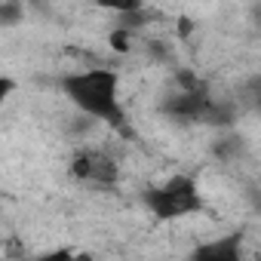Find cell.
<instances>
[{"instance_id":"cell-7","label":"cell","mask_w":261,"mask_h":261,"mask_svg":"<svg viewBox=\"0 0 261 261\" xmlns=\"http://www.w3.org/2000/svg\"><path fill=\"white\" fill-rule=\"evenodd\" d=\"M13 92H16V80H13V77H0V108L10 101Z\"/></svg>"},{"instance_id":"cell-2","label":"cell","mask_w":261,"mask_h":261,"mask_svg":"<svg viewBox=\"0 0 261 261\" xmlns=\"http://www.w3.org/2000/svg\"><path fill=\"white\" fill-rule=\"evenodd\" d=\"M145 206L151 209L154 218L160 221H175V218H188L197 215L203 209V194L197 188L194 178L188 175H172L163 185H154L145 191Z\"/></svg>"},{"instance_id":"cell-5","label":"cell","mask_w":261,"mask_h":261,"mask_svg":"<svg viewBox=\"0 0 261 261\" xmlns=\"http://www.w3.org/2000/svg\"><path fill=\"white\" fill-rule=\"evenodd\" d=\"M22 16H25V10L19 4H4L0 7V25H16V22H22Z\"/></svg>"},{"instance_id":"cell-4","label":"cell","mask_w":261,"mask_h":261,"mask_svg":"<svg viewBox=\"0 0 261 261\" xmlns=\"http://www.w3.org/2000/svg\"><path fill=\"white\" fill-rule=\"evenodd\" d=\"M191 261H243V240L237 233L209 240L191 252Z\"/></svg>"},{"instance_id":"cell-6","label":"cell","mask_w":261,"mask_h":261,"mask_svg":"<svg viewBox=\"0 0 261 261\" xmlns=\"http://www.w3.org/2000/svg\"><path fill=\"white\" fill-rule=\"evenodd\" d=\"M31 261H74V252L71 249H53V252H43V255H37V258H31Z\"/></svg>"},{"instance_id":"cell-3","label":"cell","mask_w":261,"mask_h":261,"mask_svg":"<svg viewBox=\"0 0 261 261\" xmlns=\"http://www.w3.org/2000/svg\"><path fill=\"white\" fill-rule=\"evenodd\" d=\"M71 175H74L80 185H89V188H111V185H117V178H120V166H117V160H114L108 151L80 148V151L71 157Z\"/></svg>"},{"instance_id":"cell-8","label":"cell","mask_w":261,"mask_h":261,"mask_svg":"<svg viewBox=\"0 0 261 261\" xmlns=\"http://www.w3.org/2000/svg\"><path fill=\"white\" fill-rule=\"evenodd\" d=\"M74 261H95L89 252H74Z\"/></svg>"},{"instance_id":"cell-1","label":"cell","mask_w":261,"mask_h":261,"mask_svg":"<svg viewBox=\"0 0 261 261\" xmlns=\"http://www.w3.org/2000/svg\"><path fill=\"white\" fill-rule=\"evenodd\" d=\"M62 92L80 114L101 120L108 126L126 129V111L120 101V77L111 68H86V71L68 74L62 77Z\"/></svg>"}]
</instances>
